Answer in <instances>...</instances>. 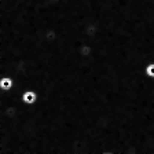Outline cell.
Segmentation results:
<instances>
[{
  "instance_id": "obj_4",
  "label": "cell",
  "mask_w": 154,
  "mask_h": 154,
  "mask_svg": "<svg viewBox=\"0 0 154 154\" xmlns=\"http://www.w3.org/2000/svg\"><path fill=\"white\" fill-rule=\"evenodd\" d=\"M144 74L147 77L154 79V62H150V63L146 65V67H144Z\"/></svg>"
},
{
  "instance_id": "obj_2",
  "label": "cell",
  "mask_w": 154,
  "mask_h": 154,
  "mask_svg": "<svg viewBox=\"0 0 154 154\" xmlns=\"http://www.w3.org/2000/svg\"><path fill=\"white\" fill-rule=\"evenodd\" d=\"M14 87V79L10 76H2L0 77V90L2 91H11Z\"/></svg>"
},
{
  "instance_id": "obj_3",
  "label": "cell",
  "mask_w": 154,
  "mask_h": 154,
  "mask_svg": "<svg viewBox=\"0 0 154 154\" xmlns=\"http://www.w3.org/2000/svg\"><path fill=\"white\" fill-rule=\"evenodd\" d=\"M92 52H94V48L90 43H83V44L79 47V50H77V54L80 55V57H83V58L90 57Z\"/></svg>"
},
{
  "instance_id": "obj_1",
  "label": "cell",
  "mask_w": 154,
  "mask_h": 154,
  "mask_svg": "<svg viewBox=\"0 0 154 154\" xmlns=\"http://www.w3.org/2000/svg\"><path fill=\"white\" fill-rule=\"evenodd\" d=\"M37 99H38V94L35 90H26L21 95V103H25V105H35L37 102Z\"/></svg>"
}]
</instances>
